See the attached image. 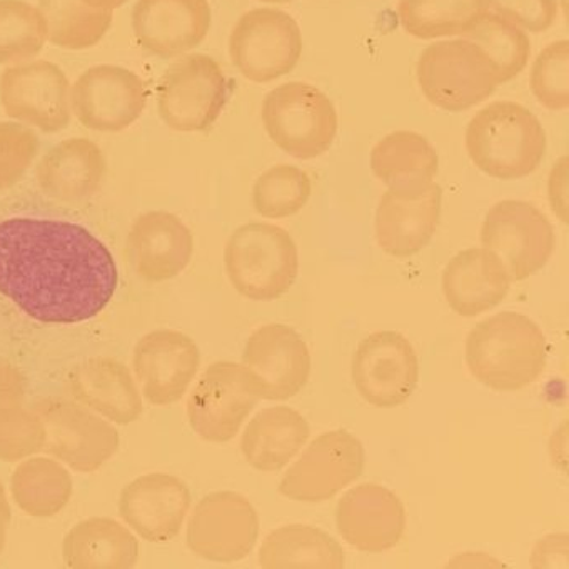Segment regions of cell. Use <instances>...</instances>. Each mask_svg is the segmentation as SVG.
Listing matches in <instances>:
<instances>
[{
	"label": "cell",
	"mask_w": 569,
	"mask_h": 569,
	"mask_svg": "<svg viewBox=\"0 0 569 569\" xmlns=\"http://www.w3.org/2000/svg\"><path fill=\"white\" fill-rule=\"evenodd\" d=\"M448 566H469V568H488V566H502V562L496 561V559L489 558L486 555H479V552H465V555L456 556L455 561L449 562Z\"/></svg>",
	"instance_id": "obj_44"
},
{
	"label": "cell",
	"mask_w": 569,
	"mask_h": 569,
	"mask_svg": "<svg viewBox=\"0 0 569 569\" xmlns=\"http://www.w3.org/2000/svg\"><path fill=\"white\" fill-rule=\"evenodd\" d=\"M529 88L536 101L552 112L569 108V44L566 39L546 46L532 62Z\"/></svg>",
	"instance_id": "obj_37"
},
{
	"label": "cell",
	"mask_w": 569,
	"mask_h": 569,
	"mask_svg": "<svg viewBox=\"0 0 569 569\" xmlns=\"http://www.w3.org/2000/svg\"><path fill=\"white\" fill-rule=\"evenodd\" d=\"M119 286L108 246L59 219L0 221V295L46 325H79L101 315Z\"/></svg>",
	"instance_id": "obj_1"
},
{
	"label": "cell",
	"mask_w": 569,
	"mask_h": 569,
	"mask_svg": "<svg viewBox=\"0 0 569 569\" xmlns=\"http://www.w3.org/2000/svg\"><path fill=\"white\" fill-rule=\"evenodd\" d=\"M211 26L209 0H138L132 9L136 41L156 58L188 54L204 42Z\"/></svg>",
	"instance_id": "obj_20"
},
{
	"label": "cell",
	"mask_w": 569,
	"mask_h": 569,
	"mask_svg": "<svg viewBox=\"0 0 569 569\" xmlns=\"http://www.w3.org/2000/svg\"><path fill=\"white\" fill-rule=\"evenodd\" d=\"M224 266L239 295L252 301H274L284 296L298 278V246L279 226L249 222L229 238Z\"/></svg>",
	"instance_id": "obj_5"
},
{
	"label": "cell",
	"mask_w": 569,
	"mask_h": 569,
	"mask_svg": "<svg viewBox=\"0 0 569 569\" xmlns=\"http://www.w3.org/2000/svg\"><path fill=\"white\" fill-rule=\"evenodd\" d=\"M416 78L426 101L452 114L488 101L502 86L495 62L466 38L428 46L419 56Z\"/></svg>",
	"instance_id": "obj_4"
},
{
	"label": "cell",
	"mask_w": 569,
	"mask_h": 569,
	"mask_svg": "<svg viewBox=\"0 0 569 569\" xmlns=\"http://www.w3.org/2000/svg\"><path fill=\"white\" fill-rule=\"evenodd\" d=\"M465 359L472 378L481 385L495 391H519L545 372L548 341L528 316L502 311L471 329Z\"/></svg>",
	"instance_id": "obj_2"
},
{
	"label": "cell",
	"mask_w": 569,
	"mask_h": 569,
	"mask_svg": "<svg viewBox=\"0 0 569 569\" xmlns=\"http://www.w3.org/2000/svg\"><path fill=\"white\" fill-rule=\"evenodd\" d=\"M9 525H11V519L0 516V555L4 551L6 542H8Z\"/></svg>",
	"instance_id": "obj_47"
},
{
	"label": "cell",
	"mask_w": 569,
	"mask_h": 569,
	"mask_svg": "<svg viewBox=\"0 0 569 569\" xmlns=\"http://www.w3.org/2000/svg\"><path fill=\"white\" fill-rule=\"evenodd\" d=\"M259 399L258 382L244 365L214 362L189 395V425L204 441H231Z\"/></svg>",
	"instance_id": "obj_11"
},
{
	"label": "cell",
	"mask_w": 569,
	"mask_h": 569,
	"mask_svg": "<svg viewBox=\"0 0 569 569\" xmlns=\"http://www.w3.org/2000/svg\"><path fill=\"white\" fill-rule=\"evenodd\" d=\"M259 565L266 569H341L345 549L316 526L286 525L264 539L259 549Z\"/></svg>",
	"instance_id": "obj_30"
},
{
	"label": "cell",
	"mask_w": 569,
	"mask_h": 569,
	"mask_svg": "<svg viewBox=\"0 0 569 569\" xmlns=\"http://www.w3.org/2000/svg\"><path fill=\"white\" fill-rule=\"evenodd\" d=\"M465 148L482 174L516 181L541 166L548 138L541 121L528 108L498 101L472 116L465 131Z\"/></svg>",
	"instance_id": "obj_3"
},
{
	"label": "cell",
	"mask_w": 569,
	"mask_h": 569,
	"mask_svg": "<svg viewBox=\"0 0 569 569\" xmlns=\"http://www.w3.org/2000/svg\"><path fill=\"white\" fill-rule=\"evenodd\" d=\"M201 366L194 339L176 329H156L134 348L132 368L142 396L152 406L181 401Z\"/></svg>",
	"instance_id": "obj_17"
},
{
	"label": "cell",
	"mask_w": 569,
	"mask_h": 569,
	"mask_svg": "<svg viewBox=\"0 0 569 569\" xmlns=\"http://www.w3.org/2000/svg\"><path fill=\"white\" fill-rule=\"evenodd\" d=\"M38 152L39 138L29 126L0 122V192L24 178Z\"/></svg>",
	"instance_id": "obj_39"
},
{
	"label": "cell",
	"mask_w": 569,
	"mask_h": 569,
	"mask_svg": "<svg viewBox=\"0 0 569 569\" xmlns=\"http://www.w3.org/2000/svg\"><path fill=\"white\" fill-rule=\"evenodd\" d=\"M48 41L68 51L94 48L108 34L114 11L89 8L82 0H39Z\"/></svg>",
	"instance_id": "obj_33"
},
{
	"label": "cell",
	"mask_w": 569,
	"mask_h": 569,
	"mask_svg": "<svg viewBox=\"0 0 569 569\" xmlns=\"http://www.w3.org/2000/svg\"><path fill=\"white\" fill-rule=\"evenodd\" d=\"M132 271L146 282L178 278L194 254L191 229L168 211H149L132 222L126 241Z\"/></svg>",
	"instance_id": "obj_22"
},
{
	"label": "cell",
	"mask_w": 569,
	"mask_h": 569,
	"mask_svg": "<svg viewBox=\"0 0 569 569\" xmlns=\"http://www.w3.org/2000/svg\"><path fill=\"white\" fill-rule=\"evenodd\" d=\"M489 11L508 19L522 31L541 34L555 26L559 0H489Z\"/></svg>",
	"instance_id": "obj_40"
},
{
	"label": "cell",
	"mask_w": 569,
	"mask_h": 569,
	"mask_svg": "<svg viewBox=\"0 0 569 569\" xmlns=\"http://www.w3.org/2000/svg\"><path fill=\"white\" fill-rule=\"evenodd\" d=\"M442 211V189L429 186L419 194L386 191L376 211V239L392 258H411L421 252L438 229Z\"/></svg>",
	"instance_id": "obj_23"
},
{
	"label": "cell",
	"mask_w": 569,
	"mask_h": 569,
	"mask_svg": "<svg viewBox=\"0 0 569 569\" xmlns=\"http://www.w3.org/2000/svg\"><path fill=\"white\" fill-rule=\"evenodd\" d=\"M568 161L566 156L559 158L549 172L548 181L549 204L562 221H566V212H568Z\"/></svg>",
	"instance_id": "obj_43"
},
{
	"label": "cell",
	"mask_w": 569,
	"mask_h": 569,
	"mask_svg": "<svg viewBox=\"0 0 569 569\" xmlns=\"http://www.w3.org/2000/svg\"><path fill=\"white\" fill-rule=\"evenodd\" d=\"M309 439L305 416L288 406L262 409L249 422L241 439L246 461L258 471L284 468Z\"/></svg>",
	"instance_id": "obj_29"
},
{
	"label": "cell",
	"mask_w": 569,
	"mask_h": 569,
	"mask_svg": "<svg viewBox=\"0 0 569 569\" xmlns=\"http://www.w3.org/2000/svg\"><path fill=\"white\" fill-rule=\"evenodd\" d=\"M0 104L14 121L44 134L71 124V86L59 66L49 61L22 62L0 78Z\"/></svg>",
	"instance_id": "obj_13"
},
{
	"label": "cell",
	"mask_w": 569,
	"mask_h": 569,
	"mask_svg": "<svg viewBox=\"0 0 569 569\" xmlns=\"http://www.w3.org/2000/svg\"><path fill=\"white\" fill-rule=\"evenodd\" d=\"M531 565L535 568H568V536L551 535L536 545Z\"/></svg>",
	"instance_id": "obj_41"
},
{
	"label": "cell",
	"mask_w": 569,
	"mask_h": 569,
	"mask_svg": "<svg viewBox=\"0 0 569 569\" xmlns=\"http://www.w3.org/2000/svg\"><path fill=\"white\" fill-rule=\"evenodd\" d=\"M258 536V512L249 499L234 491H216L196 505L186 542L198 558L236 562L249 556Z\"/></svg>",
	"instance_id": "obj_14"
},
{
	"label": "cell",
	"mask_w": 569,
	"mask_h": 569,
	"mask_svg": "<svg viewBox=\"0 0 569 569\" xmlns=\"http://www.w3.org/2000/svg\"><path fill=\"white\" fill-rule=\"evenodd\" d=\"M89 8L99 9V11H114V9L124 6L128 0H82Z\"/></svg>",
	"instance_id": "obj_45"
},
{
	"label": "cell",
	"mask_w": 569,
	"mask_h": 569,
	"mask_svg": "<svg viewBox=\"0 0 569 569\" xmlns=\"http://www.w3.org/2000/svg\"><path fill=\"white\" fill-rule=\"evenodd\" d=\"M365 459V448L351 432H322L282 476L279 492L292 501H328L362 475Z\"/></svg>",
	"instance_id": "obj_12"
},
{
	"label": "cell",
	"mask_w": 569,
	"mask_h": 569,
	"mask_svg": "<svg viewBox=\"0 0 569 569\" xmlns=\"http://www.w3.org/2000/svg\"><path fill=\"white\" fill-rule=\"evenodd\" d=\"M312 196V181L298 166L278 164L259 176L252 188L256 212L266 219L298 214Z\"/></svg>",
	"instance_id": "obj_35"
},
{
	"label": "cell",
	"mask_w": 569,
	"mask_h": 569,
	"mask_svg": "<svg viewBox=\"0 0 569 569\" xmlns=\"http://www.w3.org/2000/svg\"><path fill=\"white\" fill-rule=\"evenodd\" d=\"M465 38L478 44L495 62L502 84H508L512 79L518 78L528 66L529 56H531L528 32L496 12H486L466 32Z\"/></svg>",
	"instance_id": "obj_34"
},
{
	"label": "cell",
	"mask_w": 569,
	"mask_h": 569,
	"mask_svg": "<svg viewBox=\"0 0 569 569\" xmlns=\"http://www.w3.org/2000/svg\"><path fill=\"white\" fill-rule=\"evenodd\" d=\"M336 526L342 539L359 551H388L405 535V505L386 486L365 482L339 499Z\"/></svg>",
	"instance_id": "obj_21"
},
{
	"label": "cell",
	"mask_w": 569,
	"mask_h": 569,
	"mask_svg": "<svg viewBox=\"0 0 569 569\" xmlns=\"http://www.w3.org/2000/svg\"><path fill=\"white\" fill-rule=\"evenodd\" d=\"M489 11V0H401L398 18L406 34L421 41L462 36Z\"/></svg>",
	"instance_id": "obj_32"
},
{
	"label": "cell",
	"mask_w": 569,
	"mask_h": 569,
	"mask_svg": "<svg viewBox=\"0 0 569 569\" xmlns=\"http://www.w3.org/2000/svg\"><path fill=\"white\" fill-rule=\"evenodd\" d=\"M242 365L252 372L261 398L286 401L302 391L311 375V355L291 326L266 325L246 342Z\"/></svg>",
	"instance_id": "obj_18"
},
{
	"label": "cell",
	"mask_w": 569,
	"mask_h": 569,
	"mask_svg": "<svg viewBox=\"0 0 569 569\" xmlns=\"http://www.w3.org/2000/svg\"><path fill=\"white\" fill-rule=\"evenodd\" d=\"M46 428L34 408H0V461L18 462L44 451Z\"/></svg>",
	"instance_id": "obj_38"
},
{
	"label": "cell",
	"mask_w": 569,
	"mask_h": 569,
	"mask_svg": "<svg viewBox=\"0 0 569 569\" xmlns=\"http://www.w3.org/2000/svg\"><path fill=\"white\" fill-rule=\"evenodd\" d=\"M32 408L44 422V451L74 471H98L118 452V429L81 402L44 398Z\"/></svg>",
	"instance_id": "obj_10"
},
{
	"label": "cell",
	"mask_w": 569,
	"mask_h": 569,
	"mask_svg": "<svg viewBox=\"0 0 569 569\" xmlns=\"http://www.w3.org/2000/svg\"><path fill=\"white\" fill-rule=\"evenodd\" d=\"M148 88L136 72L121 66H94L79 76L71 89V109L84 128L121 132L146 109Z\"/></svg>",
	"instance_id": "obj_16"
},
{
	"label": "cell",
	"mask_w": 569,
	"mask_h": 569,
	"mask_svg": "<svg viewBox=\"0 0 569 569\" xmlns=\"http://www.w3.org/2000/svg\"><path fill=\"white\" fill-rule=\"evenodd\" d=\"M509 284L505 269L485 248L458 252L442 272L446 302L462 318H475L501 305Z\"/></svg>",
	"instance_id": "obj_26"
},
{
	"label": "cell",
	"mask_w": 569,
	"mask_h": 569,
	"mask_svg": "<svg viewBox=\"0 0 569 569\" xmlns=\"http://www.w3.org/2000/svg\"><path fill=\"white\" fill-rule=\"evenodd\" d=\"M139 555L141 545L132 529L104 516L78 522L62 542V558L72 569H129Z\"/></svg>",
	"instance_id": "obj_28"
},
{
	"label": "cell",
	"mask_w": 569,
	"mask_h": 569,
	"mask_svg": "<svg viewBox=\"0 0 569 569\" xmlns=\"http://www.w3.org/2000/svg\"><path fill=\"white\" fill-rule=\"evenodd\" d=\"M259 2H264V4L272 6H282V4H292L295 0H259Z\"/></svg>",
	"instance_id": "obj_48"
},
{
	"label": "cell",
	"mask_w": 569,
	"mask_h": 569,
	"mask_svg": "<svg viewBox=\"0 0 569 569\" xmlns=\"http://www.w3.org/2000/svg\"><path fill=\"white\" fill-rule=\"evenodd\" d=\"M555 242L549 219L526 201L496 202L482 222V248L498 259L511 282L541 271L555 251Z\"/></svg>",
	"instance_id": "obj_9"
},
{
	"label": "cell",
	"mask_w": 569,
	"mask_h": 569,
	"mask_svg": "<svg viewBox=\"0 0 569 569\" xmlns=\"http://www.w3.org/2000/svg\"><path fill=\"white\" fill-rule=\"evenodd\" d=\"M352 382L375 408L405 405L419 381V359L408 338L378 331L359 342L352 358Z\"/></svg>",
	"instance_id": "obj_15"
},
{
	"label": "cell",
	"mask_w": 569,
	"mask_h": 569,
	"mask_svg": "<svg viewBox=\"0 0 569 569\" xmlns=\"http://www.w3.org/2000/svg\"><path fill=\"white\" fill-rule=\"evenodd\" d=\"M305 51L301 28L288 12L258 8L244 12L229 36V58L242 78L269 84L291 74Z\"/></svg>",
	"instance_id": "obj_7"
},
{
	"label": "cell",
	"mask_w": 569,
	"mask_h": 569,
	"mask_svg": "<svg viewBox=\"0 0 569 569\" xmlns=\"http://www.w3.org/2000/svg\"><path fill=\"white\" fill-rule=\"evenodd\" d=\"M108 176L101 148L84 138L59 142L36 169L39 189L61 202H82L98 194Z\"/></svg>",
	"instance_id": "obj_25"
},
{
	"label": "cell",
	"mask_w": 569,
	"mask_h": 569,
	"mask_svg": "<svg viewBox=\"0 0 569 569\" xmlns=\"http://www.w3.org/2000/svg\"><path fill=\"white\" fill-rule=\"evenodd\" d=\"M369 166L388 191L412 196L435 184L439 156L419 132L395 131L376 142Z\"/></svg>",
	"instance_id": "obj_27"
},
{
	"label": "cell",
	"mask_w": 569,
	"mask_h": 569,
	"mask_svg": "<svg viewBox=\"0 0 569 569\" xmlns=\"http://www.w3.org/2000/svg\"><path fill=\"white\" fill-rule=\"evenodd\" d=\"M261 119L272 144L301 161L321 158L338 136L335 102L308 82H286L269 91L262 101Z\"/></svg>",
	"instance_id": "obj_6"
},
{
	"label": "cell",
	"mask_w": 569,
	"mask_h": 569,
	"mask_svg": "<svg viewBox=\"0 0 569 569\" xmlns=\"http://www.w3.org/2000/svg\"><path fill=\"white\" fill-rule=\"evenodd\" d=\"M191 508V491L181 478L149 472L129 482L119 496V515L144 541L164 545L181 532Z\"/></svg>",
	"instance_id": "obj_19"
},
{
	"label": "cell",
	"mask_w": 569,
	"mask_h": 569,
	"mask_svg": "<svg viewBox=\"0 0 569 569\" xmlns=\"http://www.w3.org/2000/svg\"><path fill=\"white\" fill-rule=\"evenodd\" d=\"M0 516H4V518H12V509L11 505H9L8 495H6L4 485L0 481Z\"/></svg>",
	"instance_id": "obj_46"
},
{
	"label": "cell",
	"mask_w": 569,
	"mask_h": 569,
	"mask_svg": "<svg viewBox=\"0 0 569 569\" xmlns=\"http://www.w3.org/2000/svg\"><path fill=\"white\" fill-rule=\"evenodd\" d=\"M11 492L16 505L32 518L49 519L64 511L74 492V481L56 458H26L12 472Z\"/></svg>",
	"instance_id": "obj_31"
},
{
	"label": "cell",
	"mask_w": 569,
	"mask_h": 569,
	"mask_svg": "<svg viewBox=\"0 0 569 569\" xmlns=\"http://www.w3.org/2000/svg\"><path fill=\"white\" fill-rule=\"evenodd\" d=\"M74 401L116 425L138 421L144 411L142 395L128 366L109 356L89 358L69 376Z\"/></svg>",
	"instance_id": "obj_24"
},
{
	"label": "cell",
	"mask_w": 569,
	"mask_h": 569,
	"mask_svg": "<svg viewBox=\"0 0 569 569\" xmlns=\"http://www.w3.org/2000/svg\"><path fill=\"white\" fill-rule=\"evenodd\" d=\"M46 42L48 28L38 8L24 0H0V66L31 61Z\"/></svg>",
	"instance_id": "obj_36"
},
{
	"label": "cell",
	"mask_w": 569,
	"mask_h": 569,
	"mask_svg": "<svg viewBox=\"0 0 569 569\" xmlns=\"http://www.w3.org/2000/svg\"><path fill=\"white\" fill-rule=\"evenodd\" d=\"M28 379L18 366L0 361V408L24 401Z\"/></svg>",
	"instance_id": "obj_42"
},
{
	"label": "cell",
	"mask_w": 569,
	"mask_h": 569,
	"mask_svg": "<svg viewBox=\"0 0 569 569\" xmlns=\"http://www.w3.org/2000/svg\"><path fill=\"white\" fill-rule=\"evenodd\" d=\"M229 81L211 56L189 54L171 66L159 84L158 112L178 132H204L221 118Z\"/></svg>",
	"instance_id": "obj_8"
}]
</instances>
